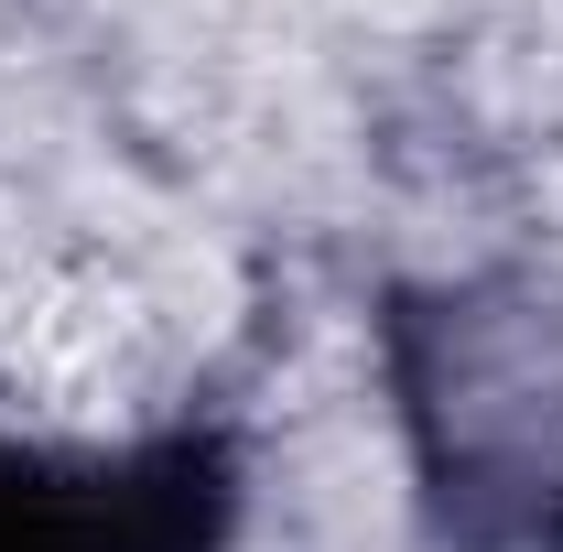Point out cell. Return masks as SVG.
<instances>
[{
    "label": "cell",
    "instance_id": "6da1fadb",
    "mask_svg": "<svg viewBox=\"0 0 563 552\" xmlns=\"http://www.w3.org/2000/svg\"><path fill=\"white\" fill-rule=\"evenodd\" d=\"M422 498L466 552H563V314L542 292L466 281L390 303Z\"/></svg>",
    "mask_w": 563,
    "mask_h": 552
},
{
    "label": "cell",
    "instance_id": "7a4b0ae2",
    "mask_svg": "<svg viewBox=\"0 0 563 552\" xmlns=\"http://www.w3.org/2000/svg\"><path fill=\"white\" fill-rule=\"evenodd\" d=\"M239 455L217 422L120 455H55L0 433V552H228Z\"/></svg>",
    "mask_w": 563,
    "mask_h": 552
}]
</instances>
